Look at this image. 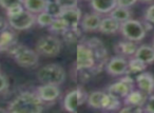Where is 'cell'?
Here are the masks:
<instances>
[{
	"label": "cell",
	"mask_w": 154,
	"mask_h": 113,
	"mask_svg": "<svg viewBox=\"0 0 154 113\" xmlns=\"http://www.w3.org/2000/svg\"><path fill=\"white\" fill-rule=\"evenodd\" d=\"M17 39L13 32L9 29L0 33V52H8L17 43Z\"/></svg>",
	"instance_id": "ac0fdd59"
},
{
	"label": "cell",
	"mask_w": 154,
	"mask_h": 113,
	"mask_svg": "<svg viewBox=\"0 0 154 113\" xmlns=\"http://www.w3.org/2000/svg\"><path fill=\"white\" fill-rule=\"evenodd\" d=\"M117 1L118 7L127 8V9H130L131 7L135 5V3L138 1V0H116Z\"/></svg>",
	"instance_id": "836d02e7"
},
{
	"label": "cell",
	"mask_w": 154,
	"mask_h": 113,
	"mask_svg": "<svg viewBox=\"0 0 154 113\" xmlns=\"http://www.w3.org/2000/svg\"><path fill=\"white\" fill-rule=\"evenodd\" d=\"M135 79H133L129 74L122 75V77L117 80L116 83H112L108 87V91L110 93L114 94V95L118 96L120 98H124L135 89Z\"/></svg>",
	"instance_id": "9c48e42d"
},
{
	"label": "cell",
	"mask_w": 154,
	"mask_h": 113,
	"mask_svg": "<svg viewBox=\"0 0 154 113\" xmlns=\"http://www.w3.org/2000/svg\"><path fill=\"white\" fill-rule=\"evenodd\" d=\"M45 12H48L49 14H51L53 17L57 18L60 16L62 12V9L55 2V0L52 1V0H47V5H45Z\"/></svg>",
	"instance_id": "83f0119b"
},
{
	"label": "cell",
	"mask_w": 154,
	"mask_h": 113,
	"mask_svg": "<svg viewBox=\"0 0 154 113\" xmlns=\"http://www.w3.org/2000/svg\"><path fill=\"white\" fill-rule=\"evenodd\" d=\"M54 19H55V17H53L51 14H49L45 11L36 15V24L40 27H45V28H49L53 24Z\"/></svg>",
	"instance_id": "4316f807"
},
{
	"label": "cell",
	"mask_w": 154,
	"mask_h": 113,
	"mask_svg": "<svg viewBox=\"0 0 154 113\" xmlns=\"http://www.w3.org/2000/svg\"><path fill=\"white\" fill-rule=\"evenodd\" d=\"M134 56L147 64H151L154 62V48L147 45H143L137 48Z\"/></svg>",
	"instance_id": "44dd1931"
},
{
	"label": "cell",
	"mask_w": 154,
	"mask_h": 113,
	"mask_svg": "<svg viewBox=\"0 0 154 113\" xmlns=\"http://www.w3.org/2000/svg\"><path fill=\"white\" fill-rule=\"evenodd\" d=\"M140 2H153L154 0H138Z\"/></svg>",
	"instance_id": "8d00e7d4"
},
{
	"label": "cell",
	"mask_w": 154,
	"mask_h": 113,
	"mask_svg": "<svg viewBox=\"0 0 154 113\" xmlns=\"http://www.w3.org/2000/svg\"><path fill=\"white\" fill-rule=\"evenodd\" d=\"M19 3H22V0H0V7L5 10H8L9 8Z\"/></svg>",
	"instance_id": "d6a6232c"
},
{
	"label": "cell",
	"mask_w": 154,
	"mask_h": 113,
	"mask_svg": "<svg viewBox=\"0 0 154 113\" xmlns=\"http://www.w3.org/2000/svg\"><path fill=\"white\" fill-rule=\"evenodd\" d=\"M23 10H24V8H23V5H22V3H19V5H13V7L9 8L8 10H5V12H7L8 18H10V17H13V16H16V15H18V14H20Z\"/></svg>",
	"instance_id": "f546056e"
},
{
	"label": "cell",
	"mask_w": 154,
	"mask_h": 113,
	"mask_svg": "<svg viewBox=\"0 0 154 113\" xmlns=\"http://www.w3.org/2000/svg\"><path fill=\"white\" fill-rule=\"evenodd\" d=\"M36 77L40 83L60 86L66 78V70L60 64H49L41 67L36 73Z\"/></svg>",
	"instance_id": "3957f363"
},
{
	"label": "cell",
	"mask_w": 154,
	"mask_h": 113,
	"mask_svg": "<svg viewBox=\"0 0 154 113\" xmlns=\"http://www.w3.org/2000/svg\"><path fill=\"white\" fill-rule=\"evenodd\" d=\"M75 70H89L93 74L99 72L94 50L88 40L77 46Z\"/></svg>",
	"instance_id": "7a4b0ae2"
},
{
	"label": "cell",
	"mask_w": 154,
	"mask_h": 113,
	"mask_svg": "<svg viewBox=\"0 0 154 113\" xmlns=\"http://www.w3.org/2000/svg\"><path fill=\"white\" fill-rule=\"evenodd\" d=\"M120 24L116 19H114L111 16H107V17L101 18L100 24H99L98 31L103 34H115L119 31Z\"/></svg>",
	"instance_id": "e0dca14e"
},
{
	"label": "cell",
	"mask_w": 154,
	"mask_h": 113,
	"mask_svg": "<svg viewBox=\"0 0 154 113\" xmlns=\"http://www.w3.org/2000/svg\"><path fill=\"white\" fill-rule=\"evenodd\" d=\"M22 5L24 10L37 15L45 10L47 0H22Z\"/></svg>",
	"instance_id": "7402d4cb"
},
{
	"label": "cell",
	"mask_w": 154,
	"mask_h": 113,
	"mask_svg": "<svg viewBox=\"0 0 154 113\" xmlns=\"http://www.w3.org/2000/svg\"><path fill=\"white\" fill-rule=\"evenodd\" d=\"M10 28V24H9V20L5 19L3 16H0V33L3 32L5 30Z\"/></svg>",
	"instance_id": "d590c367"
},
{
	"label": "cell",
	"mask_w": 154,
	"mask_h": 113,
	"mask_svg": "<svg viewBox=\"0 0 154 113\" xmlns=\"http://www.w3.org/2000/svg\"><path fill=\"white\" fill-rule=\"evenodd\" d=\"M110 16L113 17L114 19L117 20L119 24H122V22L127 21V20H129L131 18V12H130V9L116 5V7L111 11Z\"/></svg>",
	"instance_id": "d4e9b609"
},
{
	"label": "cell",
	"mask_w": 154,
	"mask_h": 113,
	"mask_svg": "<svg viewBox=\"0 0 154 113\" xmlns=\"http://www.w3.org/2000/svg\"><path fill=\"white\" fill-rule=\"evenodd\" d=\"M106 92L103 91H94L88 94V98H87V104L90 108L97 109V110H101V104H103V96H105Z\"/></svg>",
	"instance_id": "cb8c5ba5"
},
{
	"label": "cell",
	"mask_w": 154,
	"mask_h": 113,
	"mask_svg": "<svg viewBox=\"0 0 154 113\" xmlns=\"http://www.w3.org/2000/svg\"><path fill=\"white\" fill-rule=\"evenodd\" d=\"M143 111L154 113V93L150 94V95L148 96L145 106H143Z\"/></svg>",
	"instance_id": "4dcf8cb0"
},
{
	"label": "cell",
	"mask_w": 154,
	"mask_h": 113,
	"mask_svg": "<svg viewBox=\"0 0 154 113\" xmlns=\"http://www.w3.org/2000/svg\"><path fill=\"white\" fill-rule=\"evenodd\" d=\"M120 107H122L120 97L110 93V92H106L103 99V104H101V110L115 111V110H119Z\"/></svg>",
	"instance_id": "ffe728a7"
},
{
	"label": "cell",
	"mask_w": 154,
	"mask_h": 113,
	"mask_svg": "<svg viewBox=\"0 0 154 113\" xmlns=\"http://www.w3.org/2000/svg\"><path fill=\"white\" fill-rule=\"evenodd\" d=\"M8 20L12 29L16 31H26L36 24V15L26 10H23L18 15L8 18Z\"/></svg>",
	"instance_id": "ba28073f"
},
{
	"label": "cell",
	"mask_w": 154,
	"mask_h": 113,
	"mask_svg": "<svg viewBox=\"0 0 154 113\" xmlns=\"http://www.w3.org/2000/svg\"><path fill=\"white\" fill-rule=\"evenodd\" d=\"M106 71L111 76H122L128 72V60L124 56H114L106 62Z\"/></svg>",
	"instance_id": "30bf717a"
},
{
	"label": "cell",
	"mask_w": 154,
	"mask_h": 113,
	"mask_svg": "<svg viewBox=\"0 0 154 113\" xmlns=\"http://www.w3.org/2000/svg\"><path fill=\"white\" fill-rule=\"evenodd\" d=\"M135 83H136L137 88L147 94L148 96L150 94L154 93V76L150 72H143L137 74L136 78H135Z\"/></svg>",
	"instance_id": "4fadbf2b"
},
{
	"label": "cell",
	"mask_w": 154,
	"mask_h": 113,
	"mask_svg": "<svg viewBox=\"0 0 154 113\" xmlns=\"http://www.w3.org/2000/svg\"><path fill=\"white\" fill-rule=\"evenodd\" d=\"M87 98H88V93L82 88H76L66 93L63 98L62 106L66 111L75 112L85 102H87Z\"/></svg>",
	"instance_id": "52a82bcc"
},
{
	"label": "cell",
	"mask_w": 154,
	"mask_h": 113,
	"mask_svg": "<svg viewBox=\"0 0 154 113\" xmlns=\"http://www.w3.org/2000/svg\"><path fill=\"white\" fill-rule=\"evenodd\" d=\"M35 93L38 95V97L47 104H52V102H56L61 95V91H60L59 86L56 85H45L41 83L39 87L36 88Z\"/></svg>",
	"instance_id": "8fae6325"
},
{
	"label": "cell",
	"mask_w": 154,
	"mask_h": 113,
	"mask_svg": "<svg viewBox=\"0 0 154 113\" xmlns=\"http://www.w3.org/2000/svg\"><path fill=\"white\" fill-rule=\"evenodd\" d=\"M148 98V95L141 92L140 90L133 89L126 97H124L125 105H131V106H138L143 107L146 104V100Z\"/></svg>",
	"instance_id": "d6986e66"
},
{
	"label": "cell",
	"mask_w": 154,
	"mask_h": 113,
	"mask_svg": "<svg viewBox=\"0 0 154 113\" xmlns=\"http://www.w3.org/2000/svg\"><path fill=\"white\" fill-rule=\"evenodd\" d=\"M137 45L135 41H131V40H122L119 42L116 43L115 46V52L117 55L119 56H124V57H132L134 56L135 52L137 50Z\"/></svg>",
	"instance_id": "2e32d148"
},
{
	"label": "cell",
	"mask_w": 154,
	"mask_h": 113,
	"mask_svg": "<svg viewBox=\"0 0 154 113\" xmlns=\"http://www.w3.org/2000/svg\"><path fill=\"white\" fill-rule=\"evenodd\" d=\"M62 50V41L55 35H45L37 40L36 52L43 57H56Z\"/></svg>",
	"instance_id": "5b68a950"
},
{
	"label": "cell",
	"mask_w": 154,
	"mask_h": 113,
	"mask_svg": "<svg viewBox=\"0 0 154 113\" xmlns=\"http://www.w3.org/2000/svg\"><path fill=\"white\" fill-rule=\"evenodd\" d=\"M45 104L35 92L20 93L8 106V111L13 113H39L45 110Z\"/></svg>",
	"instance_id": "6da1fadb"
},
{
	"label": "cell",
	"mask_w": 154,
	"mask_h": 113,
	"mask_svg": "<svg viewBox=\"0 0 154 113\" xmlns=\"http://www.w3.org/2000/svg\"><path fill=\"white\" fill-rule=\"evenodd\" d=\"M78 1H79V0H55V2L57 3L62 10L77 7Z\"/></svg>",
	"instance_id": "f1b7e54d"
},
{
	"label": "cell",
	"mask_w": 154,
	"mask_h": 113,
	"mask_svg": "<svg viewBox=\"0 0 154 113\" xmlns=\"http://www.w3.org/2000/svg\"><path fill=\"white\" fill-rule=\"evenodd\" d=\"M145 20L154 24V5H151L147 8L145 12Z\"/></svg>",
	"instance_id": "1f68e13d"
},
{
	"label": "cell",
	"mask_w": 154,
	"mask_h": 113,
	"mask_svg": "<svg viewBox=\"0 0 154 113\" xmlns=\"http://www.w3.org/2000/svg\"><path fill=\"white\" fill-rule=\"evenodd\" d=\"M68 29H70V28L66 26V24L60 17L55 18L53 24L49 27L50 32H52L53 34H60V35L63 34Z\"/></svg>",
	"instance_id": "484cf974"
},
{
	"label": "cell",
	"mask_w": 154,
	"mask_h": 113,
	"mask_svg": "<svg viewBox=\"0 0 154 113\" xmlns=\"http://www.w3.org/2000/svg\"><path fill=\"white\" fill-rule=\"evenodd\" d=\"M119 32L126 39L135 41V42L141 41L147 34V31H146L143 22L132 19V18L120 24Z\"/></svg>",
	"instance_id": "8992f818"
},
{
	"label": "cell",
	"mask_w": 154,
	"mask_h": 113,
	"mask_svg": "<svg viewBox=\"0 0 154 113\" xmlns=\"http://www.w3.org/2000/svg\"><path fill=\"white\" fill-rule=\"evenodd\" d=\"M147 64L141 61L140 59L136 58L135 56L129 58L128 60V72L127 74H139L147 69Z\"/></svg>",
	"instance_id": "603a6c76"
},
{
	"label": "cell",
	"mask_w": 154,
	"mask_h": 113,
	"mask_svg": "<svg viewBox=\"0 0 154 113\" xmlns=\"http://www.w3.org/2000/svg\"><path fill=\"white\" fill-rule=\"evenodd\" d=\"M9 54H11L16 64L22 68H33L39 61V54L36 51L18 42L10 50Z\"/></svg>",
	"instance_id": "277c9868"
},
{
	"label": "cell",
	"mask_w": 154,
	"mask_h": 113,
	"mask_svg": "<svg viewBox=\"0 0 154 113\" xmlns=\"http://www.w3.org/2000/svg\"><path fill=\"white\" fill-rule=\"evenodd\" d=\"M59 17L66 22L69 28H77L82 21V13L78 7L70 8V9L62 10Z\"/></svg>",
	"instance_id": "7c38bea8"
},
{
	"label": "cell",
	"mask_w": 154,
	"mask_h": 113,
	"mask_svg": "<svg viewBox=\"0 0 154 113\" xmlns=\"http://www.w3.org/2000/svg\"><path fill=\"white\" fill-rule=\"evenodd\" d=\"M100 21H101L100 14L96 13V12H93V13L86 14L82 18L80 27H82V31H85V32H94V31H98Z\"/></svg>",
	"instance_id": "5bb4252c"
},
{
	"label": "cell",
	"mask_w": 154,
	"mask_h": 113,
	"mask_svg": "<svg viewBox=\"0 0 154 113\" xmlns=\"http://www.w3.org/2000/svg\"><path fill=\"white\" fill-rule=\"evenodd\" d=\"M92 10L100 15L110 14L111 11L117 5L116 0H89Z\"/></svg>",
	"instance_id": "9a60e30c"
},
{
	"label": "cell",
	"mask_w": 154,
	"mask_h": 113,
	"mask_svg": "<svg viewBox=\"0 0 154 113\" xmlns=\"http://www.w3.org/2000/svg\"><path fill=\"white\" fill-rule=\"evenodd\" d=\"M153 48H154V39H153Z\"/></svg>",
	"instance_id": "74e56055"
},
{
	"label": "cell",
	"mask_w": 154,
	"mask_h": 113,
	"mask_svg": "<svg viewBox=\"0 0 154 113\" xmlns=\"http://www.w3.org/2000/svg\"><path fill=\"white\" fill-rule=\"evenodd\" d=\"M9 87V81H8V78L5 76V75L0 74V93L8 89Z\"/></svg>",
	"instance_id": "e575fe53"
}]
</instances>
